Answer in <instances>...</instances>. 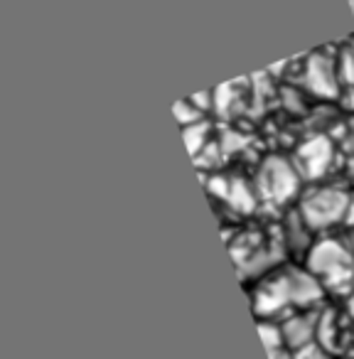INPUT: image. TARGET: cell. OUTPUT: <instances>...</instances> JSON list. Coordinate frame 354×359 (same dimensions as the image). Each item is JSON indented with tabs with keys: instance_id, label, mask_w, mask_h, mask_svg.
Here are the masks:
<instances>
[{
	"instance_id": "13",
	"label": "cell",
	"mask_w": 354,
	"mask_h": 359,
	"mask_svg": "<svg viewBox=\"0 0 354 359\" xmlns=\"http://www.w3.org/2000/svg\"><path fill=\"white\" fill-rule=\"evenodd\" d=\"M293 354H295V359H332L334 352H329L320 339H313V342L293 349Z\"/></svg>"
},
{
	"instance_id": "7",
	"label": "cell",
	"mask_w": 354,
	"mask_h": 359,
	"mask_svg": "<svg viewBox=\"0 0 354 359\" xmlns=\"http://www.w3.org/2000/svg\"><path fill=\"white\" fill-rule=\"evenodd\" d=\"M318 320H320V310H298V315H290L288 320H283V334H285V344L290 349H298L303 344L313 342L318 337Z\"/></svg>"
},
{
	"instance_id": "16",
	"label": "cell",
	"mask_w": 354,
	"mask_h": 359,
	"mask_svg": "<svg viewBox=\"0 0 354 359\" xmlns=\"http://www.w3.org/2000/svg\"><path fill=\"white\" fill-rule=\"evenodd\" d=\"M347 310H349V315L354 318V285H352V290H349V295H347Z\"/></svg>"
},
{
	"instance_id": "15",
	"label": "cell",
	"mask_w": 354,
	"mask_h": 359,
	"mask_svg": "<svg viewBox=\"0 0 354 359\" xmlns=\"http://www.w3.org/2000/svg\"><path fill=\"white\" fill-rule=\"evenodd\" d=\"M347 226H354V192L349 197V212H347Z\"/></svg>"
},
{
	"instance_id": "11",
	"label": "cell",
	"mask_w": 354,
	"mask_h": 359,
	"mask_svg": "<svg viewBox=\"0 0 354 359\" xmlns=\"http://www.w3.org/2000/svg\"><path fill=\"white\" fill-rule=\"evenodd\" d=\"M259 334L266 344V352H273V349L288 347L285 344L283 325L275 323V320H259Z\"/></svg>"
},
{
	"instance_id": "12",
	"label": "cell",
	"mask_w": 354,
	"mask_h": 359,
	"mask_svg": "<svg viewBox=\"0 0 354 359\" xmlns=\"http://www.w3.org/2000/svg\"><path fill=\"white\" fill-rule=\"evenodd\" d=\"M202 114H205V111H202L200 106L192 104V99L177 101V104H175V118L180 121L182 128H185V126L197 123V121H202Z\"/></svg>"
},
{
	"instance_id": "1",
	"label": "cell",
	"mask_w": 354,
	"mask_h": 359,
	"mask_svg": "<svg viewBox=\"0 0 354 359\" xmlns=\"http://www.w3.org/2000/svg\"><path fill=\"white\" fill-rule=\"evenodd\" d=\"M305 269L325 285V290H352L354 285V249L347 239L320 236L305 254Z\"/></svg>"
},
{
	"instance_id": "5",
	"label": "cell",
	"mask_w": 354,
	"mask_h": 359,
	"mask_svg": "<svg viewBox=\"0 0 354 359\" xmlns=\"http://www.w3.org/2000/svg\"><path fill=\"white\" fill-rule=\"evenodd\" d=\"M288 308H293V293H290L285 271L259 280V285L254 288V313L261 320H273L275 315Z\"/></svg>"
},
{
	"instance_id": "2",
	"label": "cell",
	"mask_w": 354,
	"mask_h": 359,
	"mask_svg": "<svg viewBox=\"0 0 354 359\" xmlns=\"http://www.w3.org/2000/svg\"><path fill=\"white\" fill-rule=\"evenodd\" d=\"M303 175L293 158L285 155H268L259 165L254 177V187L259 192V200L268 207H288L298 200L303 192Z\"/></svg>"
},
{
	"instance_id": "10",
	"label": "cell",
	"mask_w": 354,
	"mask_h": 359,
	"mask_svg": "<svg viewBox=\"0 0 354 359\" xmlns=\"http://www.w3.org/2000/svg\"><path fill=\"white\" fill-rule=\"evenodd\" d=\"M182 135H185L190 155L202 153V150L207 148V143H210V123H207V121H197V123H192V126H185Z\"/></svg>"
},
{
	"instance_id": "8",
	"label": "cell",
	"mask_w": 354,
	"mask_h": 359,
	"mask_svg": "<svg viewBox=\"0 0 354 359\" xmlns=\"http://www.w3.org/2000/svg\"><path fill=\"white\" fill-rule=\"evenodd\" d=\"M313 226L305 222V217L300 215L298 207H293V210H288V215H285L283 219V229H280V236H283V244L288 246V249L293 251H303V254H308V249L313 246Z\"/></svg>"
},
{
	"instance_id": "17",
	"label": "cell",
	"mask_w": 354,
	"mask_h": 359,
	"mask_svg": "<svg viewBox=\"0 0 354 359\" xmlns=\"http://www.w3.org/2000/svg\"><path fill=\"white\" fill-rule=\"evenodd\" d=\"M352 130H354V116H352Z\"/></svg>"
},
{
	"instance_id": "14",
	"label": "cell",
	"mask_w": 354,
	"mask_h": 359,
	"mask_svg": "<svg viewBox=\"0 0 354 359\" xmlns=\"http://www.w3.org/2000/svg\"><path fill=\"white\" fill-rule=\"evenodd\" d=\"M271 359H295L293 349L290 347H280V349H273V352H268Z\"/></svg>"
},
{
	"instance_id": "4",
	"label": "cell",
	"mask_w": 354,
	"mask_h": 359,
	"mask_svg": "<svg viewBox=\"0 0 354 359\" xmlns=\"http://www.w3.org/2000/svg\"><path fill=\"white\" fill-rule=\"evenodd\" d=\"M337 158V148H334V140L327 135L318 133L310 135L308 140L300 143V148L295 150L293 160L298 165L303 180H322L325 175L332 170V163Z\"/></svg>"
},
{
	"instance_id": "9",
	"label": "cell",
	"mask_w": 354,
	"mask_h": 359,
	"mask_svg": "<svg viewBox=\"0 0 354 359\" xmlns=\"http://www.w3.org/2000/svg\"><path fill=\"white\" fill-rule=\"evenodd\" d=\"M329 352L337 349L339 342V325H337V313L334 310H320V320H318V337Z\"/></svg>"
},
{
	"instance_id": "6",
	"label": "cell",
	"mask_w": 354,
	"mask_h": 359,
	"mask_svg": "<svg viewBox=\"0 0 354 359\" xmlns=\"http://www.w3.org/2000/svg\"><path fill=\"white\" fill-rule=\"evenodd\" d=\"M339 72H337V57H329L325 52H315L308 57L303 67V86L310 94L320 99H337L339 96Z\"/></svg>"
},
{
	"instance_id": "3",
	"label": "cell",
	"mask_w": 354,
	"mask_h": 359,
	"mask_svg": "<svg viewBox=\"0 0 354 359\" xmlns=\"http://www.w3.org/2000/svg\"><path fill=\"white\" fill-rule=\"evenodd\" d=\"M349 197L352 192L337 185H310L308 190L300 192L298 210L305 217L315 234L334 229L339 224H347Z\"/></svg>"
}]
</instances>
